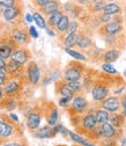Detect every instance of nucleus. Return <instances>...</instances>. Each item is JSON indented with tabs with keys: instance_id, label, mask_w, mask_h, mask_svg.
<instances>
[{
	"instance_id": "7c9ffc66",
	"label": "nucleus",
	"mask_w": 126,
	"mask_h": 146,
	"mask_svg": "<svg viewBox=\"0 0 126 146\" xmlns=\"http://www.w3.org/2000/svg\"><path fill=\"white\" fill-rule=\"evenodd\" d=\"M67 85L69 86V88L73 90V92H81L82 90V85L79 82V81H66Z\"/></svg>"
},
{
	"instance_id": "72a5a7b5",
	"label": "nucleus",
	"mask_w": 126,
	"mask_h": 146,
	"mask_svg": "<svg viewBox=\"0 0 126 146\" xmlns=\"http://www.w3.org/2000/svg\"><path fill=\"white\" fill-rule=\"evenodd\" d=\"M68 135H69L71 139L73 140L74 143H78V144H81V145H82V143L84 141V139H83L81 136H79V135H77V133H74V132H72V131H68Z\"/></svg>"
},
{
	"instance_id": "1a4fd4ad",
	"label": "nucleus",
	"mask_w": 126,
	"mask_h": 146,
	"mask_svg": "<svg viewBox=\"0 0 126 146\" xmlns=\"http://www.w3.org/2000/svg\"><path fill=\"white\" fill-rule=\"evenodd\" d=\"M117 133V130L115 129V126L110 123H103L101 124V136L105 137V138H111L115 137Z\"/></svg>"
},
{
	"instance_id": "c756f323",
	"label": "nucleus",
	"mask_w": 126,
	"mask_h": 146,
	"mask_svg": "<svg viewBox=\"0 0 126 146\" xmlns=\"http://www.w3.org/2000/svg\"><path fill=\"white\" fill-rule=\"evenodd\" d=\"M110 121H111L112 125H115L116 127H117V126H121V125H123V122H124V116H120V115H118V114H115V115L111 116Z\"/></svg>"
},
{
	"instance_id": "603ef678",
	"label": "nucleus",
	"mask_w": 126,
	"mask_h": 146,
	"mask_svg": "<svg viewBox=\"0 0 126 146\" xmlns=\"http://www.w3.org/2000/svg\"><path fill=\"white\" fill-rule=\"evenodd\" d=\"M109 1H112V0H109Z\"/></svg>"
},
{
	"instance_id": "c9c22d12",
	"label": "nucleus",
	"mask_w": 126,
	"mask_h": 146,
	"mask_svg": "<svg viewBox=\"0 0 126 146\" xmlns=\"http://www.w3.org/2000/svg\"><path fill=\"white\" fill-rule=\"evenodd\" d=\"M72 99H73V98H71V96H63V98L59 100V106H60V107H67Z\"/></svg>"
},
{
	"instance_id": "09e8293b",
	"label": "nucleus",
	"mask_w": 126,
	"mask_h": 146,
	"mask_svg": "<svg viewBox=\"0 0 126 146\" xmlns=\"http://www.w3.org/2000/svg\"><path fill=\"white\" fill-rule=\"evenodd\" d=\"M3 98V90H1V88H0V99Z\"/></svg>"
},
{
	"instance_id": "412c9836",
	"label": "nucleus",
	"mask_w": 126,
	"mask_h": 146,
	"mask_svg": "<svg viewBox=\"0 0 126 146\" xmlns=\"http://www.w3.org/2000/svg\"><path fill=\"white\" fill-rule=\"evenodd\" d=\"M95 118H96L97 124H103V123H106L108 121H109L110 116H109V113H108L106 110L102 109V110H97V111H96Z\"/></svg>"
},
{
	"instance_id": "9d476101",
	"label": "nucleus",
	"mask_w": 126,
	"mask_h": 146,
	"mask_svg": "<svg viewBox=\"0 0 126 146\" xmlns=\"http://www.w3.org/2000/svg\"><path fill=\"white\" fill-rule=\"evenodd\" d=\"M19 14H20V9L17 8L16 6L5 8V9H4V12H3L4 19H5L7 22H11V21H13L14 19H16V17L19 16Z\"/></svg>"
},
{
	"instance_id": "c03bdc74",
	"label": "nucleus",
	"mask_w": 126,
	"mask_h": 146,
	"mask_svg": "<svg viewBox=\"0 0 126 146\" xmlns=\"http://www.w3.org/2000/svg\"><path fill=\"white\" fill-rule=\"evenodd\" d=\"M5 67H6V63H5V60L0 58V70H5Z\"/></svg>"
},
{
	"instance_id": "f704fd0d",
	"label": "nucleus",
	"mask_w": 126,
	"mask_h": 146,
	"mask_svg": "<svg viewBox=\"0 0 126 146\" xmlns=\"http://www.w3.org/2000/svg\"><path fill=\"white\" fill-rule=\"evenodd\" d=\"M0 6L5 8L13 7L15 6V0H0Z\"/></svg>"
},
{
	"instance_id": "bb28decb",
	"label": "nucleus",
	"mask_w": 126,
	"mask_h": 146,
	"mask_svg": "<svg viewBox=\"0 0 126 146\" xmlns=\"http://www.w3.org/2000/svg\"><path fill=\"white\" fill-rule=\"evenodd\" d=\"M58 117H59V115H58V109H57V108H53L52 110H51V113H50V115H49V117H47V124H49L50 126L57 125V123H58Z\"/></svg>"
},
{
	"instance_id": "6e6552de",
	"label": "nucleus",
	"mask_w": 126,
	"mask_h": 146,
	"mask_svg": "<svg viewBox=\"0 0 126 146\" xmlns=\"http://www.w3.org/2000/svg\"><path fill=\"white\" fill-rule=\"evenodd\" d=\"M41 124V115L37 113H31L28 118H27V126L30 130H36L38 129V126Z\"/></svg>"
},
{
	"instance_id": "473e14b6",
	"label": "nucleus",
	"mask_w": 126,
	"mask_h": 146,
	"mask_svg": "<svg viewBox=\"0 0 126 146\" xmlns=\"http://www.w3.org/2000/svg\"><path fill=\"white\" fill-rule=\"evenodd\" d=\"M78 28H79V25H78V22H75V21H71V22L68 23V26H67V29H66V31H67V34L77 33Z\"/></svg>"
},
{
	"instance_id": "79ce46f5",
	"label": "nucleus",
	"mask_w": 126,
	"mask_h": 146,
	"mask_svg": "<svg viewBox=\"0 0 126 146\" xmlns=\"http://www.w3.org/2000/svg\"><path fill=\"white\" fill-rule=\"evenodd\" d=\"M3 146H24L23 144H20V143H7Z\"/></svg>"
},
{
	"instance_id": "39448f33",
	"label": "nucleus",
	"mask_w": 126,
	"mask_h": 146,
	"mask_svg": "<svg viewBox=\"0 0 126 146\" xmlns=\"http://www.w3.org/2000/svg\"><path fill=\"white\" fill-rule=\"evenodd\" d=\"M13 133H14V126L5 119H0V137L8 138Z\"/></svg>"
},
{
	"instance_id": "423d86ee",
	"label": "nucleus",
	"mask_w": 126,
	"mask_h": 146,
	"mask_svg": "<svg viewBox=\"0 0 126 146\" xmlns=\"http://www.w3.org/2000/svg\"><path fill=\"white\" fill-rule=\"evenodd\" d=\"M87 108V100L83 96H75L72 100V109L77 113H82Z\"/></svg>"
},
{
	"instance_id": "58836bf2",
	"label": "nucleus",
	"mask_w": 126,
	"mask_h": 146,
	"mask_svg": "<svg viewBox=\"0 0 126 146\" xmlns=\"http://www.w3.org/2000/svg\"><path fill=\"white\" fill-rule=\"evenodd\" d=\"M35 1H36V5H37L38 7H43L50 1V0H35Z\"/></svg>"
},
{
	"instance_id": "e433bc0d",
	"label": "nucleus",
	"mask_w": 126,
	"mask_h": 146,
	"mask_svg": "<svg viewBox=\"0 0 126 146\" xmlns=\"http://www.w3.org/2000/svg\"><path fill=\"white\" fill-rule=\"evenodd\" d=\"M7 81V73L5 70H0V86L5 85Z\"/></svg>"
},
{
	"instance_id": "a19ab883",
	"label": "nucleus",
	"mask_w": 126,
	"mask_h": 146,
	"mask_svg": "<svg viewBox=\"0 0 126 146\" xmlns=\"http://www.w3.org/2000/svg\"><path fill=\"white\" fill-rule=\"evenodd\" d=\"M101 20H102L103 22H109V20H110V15H108V14H104V15H102Z\"/></svg>"
},
{
	"instance_id": "8fccbe9b",
	"label": "nucleus",
	"mask_w": 126,
	"mask_h": 146,
	"mask_svg": "<svg viewBox=\"0 0 126 146\" xmlns=\"http://www.w3.org/2000/svg\"><path fill=\"white\" fill-rule=\"evenodd\" d=\"M1 11H3V7H1V6H0V12H1Z\"/></svg>"
},
{
	"instance_id": "4be33fe9",
	"label": "nucleus",
	"mask_w": 126,
	"mask_h": 146,
	"mask_svg": "<svg viewBox=\"0 0 126 146\" xmlns=\"http://www.w3.org/2000/svg\"><path fill=\"white\" fill-rule=\"evenodd\" d=\"M78 34L77 33H72V34H67L66 38L64 40V44L66 48H72L77 44V41H78Z\"/></svg>"
},
{
	"instance_id": "c85d7f7f",
	"label": "nucleus",
	"mask_w": 126,
	"mask_h": 146,
	"mask_svg": "<svg viewBox=\"0 0 126 146\" xmlns=\"http://www.w3.org/2000/svg\"><path fill=\"white\" fill-rule=\"evenodd\" d=\"M65 52L68 53L71 57H73L74 59H78V60H86V57L83 56L82 53L78 52V51H74V50H72L69 48H65Z\"/></svg>"
},
{
	"instance_id": "de8ad7c7",
	"label": "nucleus",
	"mask_w": 126,
	"mask_h": 146,
	"mask_svg": "<svg viewBox=\"0 0 126 146\" xmlns=\"http://www.w3.org/2000/svg\"><path fill=\"white\" fill-rule=\"evenodd\" d=\"M45 29H46V33H47L50 36H55V33H53V31H52L50 28H45Z\"/></svg>"
},
{
	"instance_id": "2eb2a0df",
	"label": "nucleus",
	"mask_w": 126,
	"mask_h": 146,
	"mask_svg": "<svg viewBox=\"0 0 126 146\" xmlns=\"http://www.w3.org/2000/svg\"><path fill=\"white\" fill-rule=\"evenodd\" d=\"M42 11L44 14L46 15H50L51 13H55L57 11H59V4L57 1H55V0H50V1L42 7Z\"/></svg>"
},
{
	"instance_id": "37998d69",
	"label": "nucleus",
	"mask_w": 126,
	"mask_h": 146,
	"mask_svg": "<svg viewBox=\"0 0 126 146\" xmlns=\"http://www.w3.org/2000/svg\"><path fill=\"white\" fill-rule=\"evenodd\" d=\"M26 20H27L28 22H32V21H34V17H32V15H31V14H29V13H28V14L26 15Z\"/></svg>"
},
{
	"instance_id": "a18cd8bd",
	"label": "nucleus",
	"mask_w": 126,
	"mask_h": 146,
	"mask_svg": "<svg viewBox=\"0 0 126 146\" xmlns=\"http://www.w3.org/2000/svg\"><path fill=\"white\" fill-rule=\"evenodd\" d=\"M9 117H11L13 121H15V122H19V118H17V116H16L15 114H11V115H9Z\"/></svg>"
},
{
	"instance_id": "aec40b11",
	"label": "nucleus",
	"mask_w": 126,
	"mask_h": 146,
	"mask_svg": "<svg viewBox=\"0 0 126 146\" xmlns=\"http://www.w3.org/2000/svg\"><path fill=\"white\" fill-rule=\"evenodd\" d=\"M104 14H108V15H115V14H118L120 12V7L117 5V4H108V5H104L103 9Z\"/></svg>"
},
{
	"instance_id": "5fc2aeb1",
	"label": "nucleus",
	"mask_w": 126,
	"mask_h": 146,
	"mask_svg": "<svg viewBox=\"0 0 126 146\" xmlns=\"http://www.w3.org/2000/svg\"><path fill=\"white\" fill-rule=\"evenodd\" d=\"M0 138H1V137H0Z\"/></svg>"
},
{
	"instance_id": "b1692460",
	"label": "nucleus",
	"mask_w": 126,
	"mask_h": 146,
	"mask_svg": "<svg viewBox=\"0 0 126 146\" xmlns=\"http://www.w3.org/2000/svg\"><path fill=\"white\" fill-rule=\"evenodd\" d=\"M118 57H119V52L116 51V50H109V51H106L104 53V60H105V63H110L111 64V63L116 62L118 59Z\"/></svg>"
},
{
	"instance_id": "f3484780",
	"label": "nucleus",
	"mask_w": 126,
	"mask_h": 146,
	"mask_svg": "<svg viewBox=\"0 0 126 146\" xmlns=\"http://www.w3.org/2000/svg\"><path fill=\"white\" fill-rule=\"evenodd\" d=\"M5 88H4V93L7 94V95H11V94H14L16 93L17 90L20 88V84L17 81H9L7 84H5Z\"/></svg>"
},
{
	"instance_id": "49530a36",
	"label": "nucleus",
	"mask_w": 126,
	"mask_h": 146,
	"mask_svg": "<svg viewBox=\"0 0 126 146\" xmlns=\"http://www.w3.org/2000/svg\"><path fill=\"white\" fill-rule=\"evenodd\" d=\"M82 145H83V146H96V145H94V144H92V143H89V141H87L86 139H84V141L82 143Z\"/></svg>"
},
{
	"instance_id": "3c124183",
	"label": "nucleus",
	"mask_w": 126,
	"mask_h": 146,
	"mask_svg": "<svg viewBox=\"0 0 126 146\" xmlns=\"http://www.w3.org/2000/svg\"><path fill=\"white\" fill-rule=\"evenodd\" d=\"M58 146H66V145H58Z\"/></svg>"
},
{
	"instance_id": "2f4dec72",
	"label": "nucleus",
	"mask_w": 126,
	"mask_h": 146,
	"mask_svg": "<svg viewBox=\"0 0 126 146\" xmlns=\"http://www.w3.org/2000/svg\"><path fill=\"white\" fill-rule=\"evenodd\" d=\"M102 68H103V71L110 73V74H117V70H116L110 63H104V64L102 65Z\"/></svg>"
},
{
	"instance_id": "393cba45",
	"label": "nucleus",
	"mask_w": 126,
	"mask_h": 146,
	"mask_svg": "<svg viewBox=\"0 0 126 146\" xmlns=\"http://www.w3.org/2000/svg\"><path fill=\"white\" fill-rule=\"evenodd\" d=\"M92 44V41L88 36H84V35H81V36H78V41H77V45L81 49H87L89 48V45Z\"/></svg>"
},
{
	"instance_id": "9b49d317",
	"label": "nucleus",
	"mask_w": 126,
	"mask_h": 146,
	"mask_svg": "<svg viewBox=\"0 0 126 146\" xmlns=\"http://www.w3.org/2000/svg\"><path fill=\"white\" fill-rule=\"evenodd\" d=\"M97 122L95 118V115L93 114H88L82 118V127L84 130H92L94 127H96Z\"/></svg>"
},
{
	"instance_id": "6ab92c4d",
	"label": "nucleus",
	"mask_w": 126,
	"mask_h": 146,
	"mask_svg": "<svg viewBox=\"0 0 126 146\" xmlns=\"http://www.w3.org/2000/svg\"><path fill=\"white\" fill-rule=\"evenodd\" d=\"M58 92L61 96H71V98H73L74 95V92L69 88V86L67 85V82H61L59 86H58Z\"/></svg>"
},
{
	"instance_id": "ea45409f",
	"label": "nucleus",
	"mask_w": 126,
	"mask_h": 146,
	"mask_svg": "<svg viewBox=\"0 0 126 146\" xmlns=\"http://www.w3.org/2000/svg\"><path fill=\"white\" fill-rule=\"evenodd\" d=\"M121 103H123V109H124L123 114H124V117H126V95L123 98V102Z\"/></svg>"
},
{
	"instance_id": "864d4df0",
	"label": "nucleus",
	"mask_w": 126,
	"mask_h": 146,
	"mask_svg": "<svg viewBox=\"0 0 126 146\" xmlns=\"http://www.w3.org/2000/svg\"><path fill=\"white\" fill-rule=\"evenodd\" d=\"M125 76H126V72H125Z\"/></svg>"
},
{
	"instance_id": "f8f14e48",
	"label": "nucleus",
	"mask_w": 126,
	"mask_h": 146,
	"mask_svg": "<svg viewBox=\"0 0 126 146\" xmlns=\"http://www.w3.org/2000/svg\"><path fill=\"white\" fill-rule=\"evenodd\" d=\"M56 135V132L53 131V129L50 126V125H46V126H43L42 129H40L37 132L35 133V137L36 138H40V139H44V138H50V137H53Z\"/></svg>"
},
{
	"instance_id": "4c0bfd02",
	"label": "nucleus",
	"mask_w": 126,
	"mask_h": 146,
	"mask_svg": "<svg viewBox=\"0 0 126 146\" xmlns=\"http://www.w3.org/2000/svg\"><path fill=\"white\" fill-rule=\"evenodd\" d=\"M29 34H30V36L32 38H37L38 37V33H37V30H36L35 27H30L29 28Z\"/></svg>"
},
{
	"instance_id": "dca6fc26",
	"label": "nucleus",
	"mask_w": 126,
	"mask_h": 146,
	"mask_svg": "<svg viewBox=\"0 0 126 146\" xmlns=\"http://www.w3.org/2000/svg\"><path fill=\"white\" fill-rule=\"evenodd\" d=\"M22 65L17 64L13 60H9L8 63H6V67H5V71L6 73H8V74H16V73H19L20 70H21Z\"/></svg>"
},
{
	"instance_id": "4468645a",
	"label": "nucleus",
	"mask_w": 126,
	"mask_h": 146,
	"mask_svg": "<svg viewBox=\"0 0 126 146\" xmlns=\"http://www.w3.org/2000/svg\"><path fill=\"white\" fill-rule=\"evenodd\" d=\"M104 31L106 34H109V35H115L117 33L120 31L121 29V25L119 21H113V22H109V23H106L104 27H103Z\"/></svg>"
},
{
	"instance_id": "f03ea898",
	"label": "nucleus",
	"mask_w": 126,
	"mask_h": 146,
	"mask_svg": "<svg viewBox=\"0 0 126 146\" xmlns=\"http://www.w3.org/2000/svg\"><path fill=\"white\" fill-rule=\"evenodd\" d=\"M102 108L104 109V110L109 111V113H116L120 108V101L116 96H110V98H108L103 101Z\"/></svg>"
},
{
	"instance_id": "7ed1b4c3",
	"label": "nucleus",
	"mask_w": 126,
	"mask_h": 146,
	"mask_svg": "<svg viewBox=\"0 0 126 146\" xmlns=\"http://www.w3.org/2000/svg\"><path fill=\"white\" fill-rule=\"evenodd\" d=\"M29 59V52L24 49H20V50H15L14 52H12L11 54V60L20 64V65H24Z\"/></svg>"
},
{
	"instance_id": "a211bd4d",
	"label": "nucleus",
	"mask_w": 126,
	"mask_h": 146,
	"mask_svg": "<svg viewBox=\"0 0 126 146\" xmlns=\"http://www.w3.org/2000/svg\"><path fill=\"white\" fill-rule=\"evenodd\" d=\"M13 52V48L9 44H1L0 45V58L6 60L8 58H11V54Z\"/></svg>"
},
{
	"instance_id": "20e7f679",
	"label": "nucleus",
	"mask_w": 126,
	"mask_h": 146,
	"mask_svg": "<svg viewBox=\"0 0 126 146\" xmlns=\"http://www.w3.org/2000/svg\"><path fill=\"white\" fill-rule=\"evenodd\" d=\"M81 78V67L71 66L64 72V79L66 81H79Z\"/></svg>"
},
{
	"instance_id": "5701e85b",
	"label": "nucleus",
	"mask_w": 126,
	"mask_h": 146,
	"mask_svg": "<svg viewBox=\"0 0 126 146\" xmlns=\"http://www.w3.org/2000/svg\"><path fill=\"white\" fill-rule=\"evenodd\" d=\"M61 16H63V13H61L60 11H57V12H55V13H51V14L49 15L47 23H49L51 27H56L57 23L59 22V20H60Z\"/></svg>"
},
{
	"instance_id": "cd10ccee",
	"label": "nucleus",
	"mask_w": 126,
	"mask_h": 146,
	"mask_svg": "<svg viewBox=\"0 0 126 146\" xmlns=\"http://www.w3.org/2000/svg\"><path fill=\"white\" fill-rule=\"evenodd\" d=\"M32 17H34V21L36 22V25H37L40 28H42V29H45L46 28V23H45L44 17L40 13H34L32 14Z\"/></svg>"
},
{
	"instance_id": "0eeeda50",
	"label": "nucleus",
	"mask_w": 126,
	"mask_h": 146,
	"mask_svg": "<svg viewBox=\"0 0 126 146\" xmlns=\"http://www.w3.org/2000/svg\"><path fill=\"white\" fill-rule=\"evenodd\" d=\"M108 93H109V89L104 86H95L92 90V94H93V99L95 101H102L106 98Z\"/></svg>"
},
{
	"instance_id": "f257e3e1",
	"label": "nucleus",
	"mask_w": 126,
	"mask_h": 146,
	"mask_svg": "<svg viewBox=\"0 0 126 146\" xmlns=\"http://www.w3.org/2000/svg\"><path fill=\"white\" fill-rule=\"evenodd\" d=\"M27 76H28L29 81L32 85H36V84L38 82L40 77H41V72H40V68H38L37 64L34 63V62L29 63L28 68H27Z\"/></svg>"
},
{
	"instance_id": "ddd939ff",
	"label": "nucleus",
	"mask_w": 126,
	"mask_h": 146,
	"mask_svg": "<svg viewBox=\"0 0 126 146\" xmlns=\"http://www.w3.org/2000/svg\"><path fill=\"white\" fill-rule=\"evenodd\" d=\"M13 38L15 42L21 43V44H26L29 41V36L26 31H23L22 29H15L13 31Z\"/></svg>"
},
{
	"instance_id": "a878e982",
	"label": "nucleus",
	"mask_w": 126,
	"mask_h": 146,
	"mask_svg": "<svg viewBox=\"0 0 126 146\" xmlns=\"http://www.w3.org/2000/svg\"><path fill=\"white\" fill-rule=\"evenodd\" d=\"M68 23H69V19H68V16H67V15H63V16L60 17L59 22L57 23L56 28H57V30H58L59 33H64V31H66Z\"/></svg>"
}]
</instances>
